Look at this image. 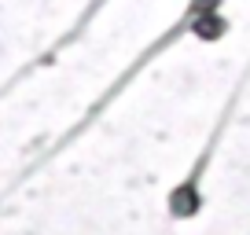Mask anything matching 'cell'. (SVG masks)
Segmentation results:
<instances>
[{
	"label": "cell",
	"instance_id": "cell-1",
	"mask_svg": "<svg viewBox=\"0 0 250 235\" xmlns=\"http://www.w3.org/2000/svg\"><path fill=\"white\" fill-rule=\"evenodd\" d=\"M221 30H225V22H221V19H199V22H195V33H199V37H221Z\"/></svg>",
	"mask_w": 250,
	"mask_h": 235
},
{
	"label": "cell",
	"instance_id": "cell-2",
	"mask_svg": "<svg viewBox=\"0 0 250 235\" xmlns=\"http://www.w3.org/2000/svg\"><path fill=\"white\" fill-rule=\"evenodd\" d=\"M173 210H177V213H191V210H195V191H191V188L177 191V195H173Z\"/></svg>",
	"mask_w": 250,
	"mask_h": 235
}]
</instances>
